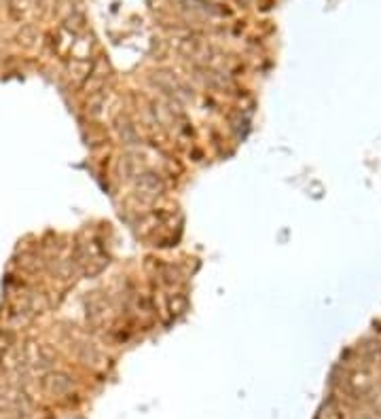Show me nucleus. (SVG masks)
Masks as SVG:
<instances>
[{
    "label": "nucleus",
    "instance_id": "nucleus-1",
    "mask_svg": "<svg viewBox=\"0 0 381 419\" xmlns=\"http://www.w3.org/2000/svg\"><path fill=\"white\" fill-rule=\"evenodd\" d=\"M70 377L64 375V372H57V375H51L49 379H47V389L53 394H62V392H68L70 389Z\"/></svg>",
    "mask_w": 381,
    "mask_h": 419
}]
</instances>
